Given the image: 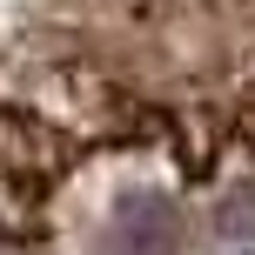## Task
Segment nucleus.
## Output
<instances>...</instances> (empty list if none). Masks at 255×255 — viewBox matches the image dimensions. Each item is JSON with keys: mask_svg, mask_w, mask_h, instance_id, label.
Returning a JSON list of instances; mask_svg holds the SVG:
<instances>
[{"mask_svg": "<svg viewBox=\"0 0 255 255\" xmlns=\"http://www.w3.org/2000/svg\"><path fill=\"white\" fill-rule=\"evenodd\" d=\"M215 229L229 235V242H255V181L229 188V202L215 208Z\"/></svg>", "mask_w": 255, "mask_h": 255, "instance_id": "nucleus-2", "label": "nucleus"}, {"mask_svg": "<svg viewBox=\"0 0 255 255\" xmlns=\"http://www.w3.org/2000/svg\"><path fill=\"white\" fill-rule=\"evenodd\" d=\"M108 249L115 255H175L181 249V215L161 195H134V202L121 208V229H115Z\"/></svg>", "mask_w": 255, "mask_h": 255, "instance_id": "nucleus-1", "label": "nucleus"}]
</instances>
